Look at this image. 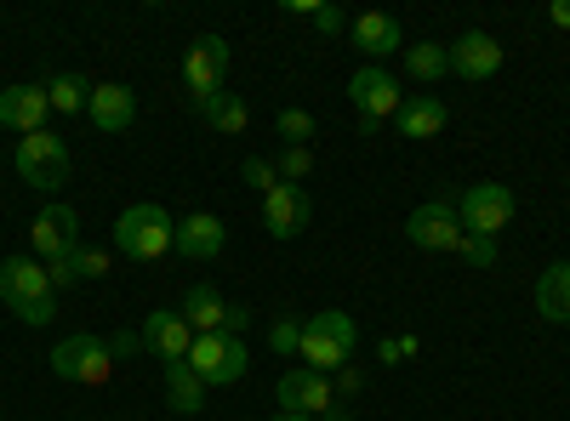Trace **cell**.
Masks as SVG:
<instances>
[{
    "label": "cell",
    "mask_w": 570,
    "mask_h": 421,
    "mask_svg": "<svg viewBox=\"0 0 570 421\" xmlns=\"http://www.w3.org/2000/svg\"><path fill=\"white\" fill-rule=\"evenodd\" d=\"M0 302H7L23 324H52L58 319L52 273H46L35 257H7L0 262Z\"/></svg>",
    "instance_id": "6da1fadb"
},
{
    "label": "cell",
    "mask_w": 570,
    "mask_h": 421,
    "mask_svg": "<svg viewBox=\"0 0 570 421\" xmlns=\"http://www.w3.org/2000/svg\"><path fill=\"white\" fill-rule=\"evenodd\" d=\"M354 342H360V324H354L343 308H325V313L303 319V348H297V359L325 377V370H343V364H348Z\"/></svg>",
    "instance_id": "7a4b0ae2"
},
{
    "label": "cell",
    "mask_w": 570,
    "mask_h": 421,
    "mask_svg": "<svg viewBox=\"0 0 570 421\" xmlns=\"http://www.w3.org/2000/svg\"><path fill=\"white\" fill-rule=\"evenodd\" d=\"M171 233H177L171 211L155 206V200H142V206H126V211H120V222H115V251L131 257V262H155V257L171 251Z\"/></svg>",
    "instance_id": "3957f363"
},
{
    "label": "cell",
    "mask_w": 570,
    "mask_h": 421,
    "mask_svg": "<svg viewBox=\"0 0 570 421\" xmlns=\"http://www.w3.org/2000/svg\"><path fill=\"white\" fill-rule=\"evenodd\" d=\"M348 103L360 109V131L376 137V126H383L389 114H400L405 91H400V80H394L383 63H365V69H354V80H348Z\"/></svg>",
    "instance_id": "277c9868"
},
{
    "label": "cell",
    "mask_w": 570,
    "mask_h": 421,
    "mask_svg": "<svg viewBox=\"0 0 570 421\" xmlns=\"http://www.w3.org/2000/svg\"><path fill=\"white\" fill-rule=\"evenodd\" d=\"M12 166H18V177L29 182V189H46V194L69 182V149H63V137H52V131H29V137H18Z\"/></svg>",
    "instance_id": "5b68a950"
},
{
    "label": "cell",
    "mask_w": 570,
    "mask_h": 421,
    "mask_svg": "<svg viewBox=\"0 0 570 421\" xmlns=\"http://www.w3.org/2000/svg\"><path fill=\"white\" fill-rule=\"evenodd\" d=\"M52 370L63 382H80V388H104L109 382V370H115V353L109 342H98L91 331H75L52 348Z\"/></svg>",
    "instance_id": "8992f818"
},
{
    "label": "cell",
    "mask_w": 570,
    "mask_h": 421,
    "mask_svg": "<svg viewBox=\"0 0 570 421\" xmlns=\"http://www.w3.org/2000/svg\"><path fill=\"white\" fill-rule=\"evenodd\" d=\"M462 228L480 233V240H497V233L513 222V189H502V182H473V189L462 194L456 206Z\"/></svg>",
    "instance_id": "52a82bcc"
},
{
    "label": "cell",
    "mask_w": 570,
    "mask_h": 421,
    "mask_svg": "<svg viewBox=\"0 0 570 421\" xmlns=\"http://www.w3.org/2000/svg\"><path fill=\"white\" fill-rule=\"evenodd\" d=\"M462 233H468V228H462V217H456L451 200H422V206L405 217V240L422 245V251H456Z\"/></svg>",
    "instance_id": "ba28073f"
},
{
    "label": "cell",
    "mask_w": 570,
    "mask_h": 421,
    "mask_svg": "<svg viewBox=\"0 0 570 421\" xmlns=\"http://www.w3.org/2000/svg\"><path fill=\"white\" fill-rule=\"evenodd\" d=\"M183 80H188V98H217L223 80H228V40L223 34H200L195 46L183 52Z\"/></svg>",
    "instance_id": "9c48e42d"
},
{
    "label": "cell",
    "mask_w": 570,
    "mask_h": 421,
    "mask_svg": "<svg viewBox=\"0 0 570 421\" xmlns=\"http://www.w3.org/2000/svg\"><path fill=\"white\" fill-rule=\"evenodd\" d=\"M274 393H279V410L285 415H314V421H325L331 410V377H320V370H308V364H297V370H285V377L274 382Z\"/></svg>",
    "instance_id": "30bf717a"
},
{
    "label": "cell",
    "mask_w": 570,
    "mask_h": 421,
    "mask_svg": "<svg viewBox=\"0 0 570 421\" xmlns=\"http://www.w3.org/2000/svg\"><path fill=\"white\" fill-rule=\"evenodd\" d=\"M29 245H35L46 262L75 257V251H80V217H75V206H46V211L35 217V228H29Z\"/></svg>",
    "instance_id": "8fae6325"
},
{
    "label": "cell",
    "mask_w": 570,
    "mask_h": 421,
    "mask_svg": "<svg viewBox=\"0 0 570 421\" xmlns=\"http://www.w3.org/2000/svg\"><path fill=\"white\" fill-rule=\"evenodd\" d=\"M445 52H451V74H462V80H491V74L502 69V46H497V34H485V29L456 34Z\"/></svg>",
    "instance_id": "7c38bea8"
},
{
    "label": "cell",
    "mask_w": 570,
    "mask_h": 421,
    "mask_svg": "<svg viewBox=\"0 0 570 421\" xmlns=\"http://www.w3.org/2000/svg\"><path fill=\"white\" fill-rule=\"evenodd\" d=\"M223 245H228V228H223V217H212V211L183 217L177 233H171V251L188 257V262H212V257H223Z\"/></svg>",
    "instance_id": "4fadbf2b"
},
{
    "label": "cell",
    "mask_w": 570,
    "mask_h": 421,
    "mask_svg": "<svg viewBox=\"0 0 570 421\" xmlns=\"http://www.w3.org/2000/svg\"><path fill=\"white\" fill-rule=\"evenodd\" d=\"M308 217H314V206H308L303 189H292V182H279V189L263 194V228L274 233V240H297V233L308 228Z\"/></svg>",
    "instance_id": "5bb4252c"
},
{
    "label": "cell",
    "mask_w": 570,
    "mask_h": 421,
    "mask_svg": "<svg viewBox=\"0 0 570 421\" xmlns=\"http://www.w3.org/2000/svg\"><path fill=\"white\" fill-rule=\"evenodd\" d=\"M46 114H52V98L46 86H7L0 91V126L7 131H46Z\"/></svg>",
    "instance_id": "9a60e30c"
},
{
    "label": "cell",
    "mask_w": 570,
    "mask_h": 421,
    "mask_svg": "<svg viewBox=\"0 0 570 421\" xmlns=\"http://www.w3.org/2000/svg\"><path fill=\"white\" fill-rule=\"evenodd\" d=\"M188 342H195V331H188V319L183 313H149L142 319V348H149L160 364H183L188 359Z\"/></svg>",
    "instance_id": "2e32d148"
},
{
    "label": "cell",
    "mask_w": 570,
    "mask_h": 421,
    "mask_svg": "<svg viewBox=\"0 0 570 421\" xmlns=\"http://www.w3.org/2000/svg\"><path fill=\"white\" fill-rule=\"evenodd\" d=\"M86 120L98 126V131H126V126L137 120V98H131V86H120V80H109V86H91Z\"/></svg>",
    "instance_id": "e0dca14e"
},
{
    "label": "cell",
    "mask_w": 570,
    "mask_h": 421,
    "mask_svg": "<svg viewBox=\"0 0 570 421\" xmlns=\"http://www.w3.org/2000/svg\"><path fill=\"white\" fill-rule=\"evenodd\" d=\"M348 29H354V46H360L371 63H383L389 52H405V34H400V23H394L389 12H365V18H354Z\"/></svg>",
    "instance_id": "ac0fdd59"
},
{
    "label": "cell",
    "mask_w": 570,
    "mask_h": 421,
    "mask_svg": "<svg viewBox=\"0 0 570 421\" xmlns=\"http://www.w3.org/2000/svg\"><path fill=\"white\" fill-rule=\"evenodd\" d=\"M394 120H400V137H411V143H428V137H440V131H445L451 114H445L440 98H405Z\"/></svg>",
    "instance_id": "d6986e66"
},
{
    "label": "cell",
    "mask_w": 570,
    "mask_h": 421,
    "mask_svg": "<svg viewBox=\"0 0 570 421\" xmlns=\"http://www.w3.org/2000/svg\"><path fill=\"white\" fill-rule=\"evenodd\" d=\"M223 313H228V302H223V291L217 285H188V297H183V319H188V331L195 337H206V331H223Z\"/></svg>",
    "instance_id": "ffe728a7"
},
{
    "label": "cell",
    "mask_w": 570,
    "mask_h": 421,
    "mask_svg": "<svg viewBox=\"0 0 570 421\" xmlns=\"http://www.w3.org/2000/svg\"><path fill=\"white\" fill-rule=\"evenodd\" d=\"M537 313L548 324H570V262H553L537 279Z\"/></svg>",
    "instance_id": "44dd1931"
},
{
    "label": "cell",
    "mask_w": 570,
    "mask_h": 421,
    "mask_svg": "<svg viewBox=\"0 0 570 421\" xmlns=\"http://www.w3.org/2000/svg\"><path fill=\"white\" fill-rule=\"evenodd\" d=\"M166 399H171L177 415H200L206 410V382L188 370V359L183 364H166Z\"/></svg>",
    "instance_id": "7402d4cb"
},
{
    "label": "cell",
    "mask_w": 570,
    "mask_h": 421,
    "mask_svg": "<svg viewBox=\"0 0 570 421\" xmlns=\"http://www.w3.org/2000/svg\"><path fill=\"white\" fill-rule=\"evenodd\" d=\"M195 109H200V114H206V120H212L223 137H240V131L252 126V109H246L240 98H234V91H217V98H200Z\"/></svg>",
    "instance_id": "603a6c76"
},
{
    "label": "cell",
    "mask_w": 570,
    "mask_h": 421,
    "mask_svg": "<svg viewBox=\"0 0 570 421\" xmlns=\"http://www.w3.org/2000/svg\"><path fill=\"white\" fill-rule=\"evenodd\" d=\"M405 74H411V80H440V74H451V52H445L440 40L405 46Z\"/></svg>",
    "instance_id": "cb8c5ba5"
},
{
    "label": "cell",
    "mask_w": 570,
    "mask_h": 421,
    "mask_svg": "<svg viewBox=\"0 0 570 421\" xmlns=\"http://www.w3.org/2000/svg\"><path fill=\"white\" fill-rule=\"evenodd\" d=\"M46 98H52L58 114H86V103H91V80H86V74H58L52 86H46Z\"/></svg>",
    "instance_id": "d4e9b609"
},
{
    "label": "cell",
    "mask_w": 570,
    "mask_h": 421,
    "mask_svg": "<svg viewBox=\"0 0 570 421\" xmlns=\"http://www.w3.org/2000/svg\"><path fill=\"white\" fill-rule=\"evenodd\" d=\"M223 348H228V337L223 331H206V337H195L188 342V370L212 388V377H217V364H223Z\"/></svg>",
    "instance_id": "484cf974"
},
{
    "label": "cell",
    "mask_w": 570,
    "mask_h": 421,
    "mask_svg": "<svg viewBox=\"0 0 570 421\" xmlns=\"http://www.w3.org/2000/svg\"><path fill=\"white\" fill-rule=\"evenodd\" d=\"M252 370V353H246V342L240 337H228V348H223V364H217V377H212V388H234Z\"/></svg>",
    "instance_id": "4316f807"
},
{
    "label": "cell",
    "mask_w": 570,
    "mask_h": 421,
    "mask_svg": "<svg viewBox=\"0 0 570 421\" xmlns=\"http://www.w3.org/2000/svg\"><path fill=\"white\" fill-rule=\"evenodd\" d=\"M274 131L285 137V149H308V137H314V114H308V109H279Z\"/></svg>",
    "instance_id": "83f0119b"
},
{
    "label": "cell",
    "mask_w": 570,
    "mask_h": 421,
    "mask_svg": "<svg viewBox=\"0 0 570 421\" xmlns=\"http://www.w3.org/2000/svg\"><path fill=\"white\" fill-rule=\"evenodd\" d=\"M274 171H279V182H292V189H297V182L314 171V154H308V149H279Z\"/></svg>",
    "instance_id": "f1b7e54d"
},
{
    "label": "cell",
    "mask_w": 570,
    "mask_h": 421,
    "mask_svg": "<svg viewBox=\"0 0 570 421\" xmlns=\"http://www.w3.org/2000/svg\"><path fill=\"white\" fill-rule=\"evenodd\" d=\"M69 268H75V285H80V279H104V273H109V251L80 245V251L69 257Z\"/></svg>",
    "instance_id": "f546056e"
},
{
    "label": "cell",
    "mask_w": 570,
    "mask_h": 421,
    "mask_svg": "<svg viewBox=\"0 0 570 421\" xmlns=\"http://www.w3.org/2000/svg\"><path fill=\"white\" fill-rule=\"evenodd\" d=\"M456 257H462L468 268H497V240H480V233H462Z\"/></svg>",
    "instance_id": "4dcf8cb0"
},
{
    "label": "cell",
    "mask_w": 570,
    "mask_h": 421,
    "mask_svg": "<svg viewBox=\"0 0 570 421\" xmlns=\"http://www.w3.org/2000/svg\"><path fill=\"white\" fill-rule=\"evenodd\" d=\"M268 348H274L279 359L297 353V348H303V324H297V319H274V324H268Z\"/></svg>",
    "instance_id": "1f68e13d"
},
{
    "label": "cell",
    "mask_w": 570,
    "mask_h": 421,
    "mask_svg": "<svg viewBox=\"0 0 570 421\" xmlns=\"http://www.w3.org/2000/svg\"><path fill=\"white\" fill-rule=\"evenodd\" d=\"M240 182H246V189H263V194H268V189H279V171H274V160H257V154H252V160L240 166Z\"/></svg>",
    "instance_id": "d6a6232c"
},
{
    "label": "cell",
    "mask_w": 570,
    "mask_h": 421,
    "mask_svg": "<svg viewBox=\"0 0 570 421\" xmlns=\"http://www.w3.org/2000/svg\"><path fill=\"white\" fill-rule=\"evenodd\" d=\"M246 324H252V308H246V302H228V313H223V337H246Z\"/></svg>",
    "instance_id": "836d02e7"
},
{
    "label": "cell",
    "mask_w": 570,
    "mask_h": 421,
    "mask_svg": "<svg viewBox=\"0 0 570 421\" xmlns=\"http://www.w3.org/2000/svg\"><path fill=\"white\" fill-rule=\"evenodd\" d=\"M314 29H320V34H343V29H348V18H343L337 7H314Z\"/></svg>",
    "instance_id": "e575fe53"
},
{
    "label": "cell",
    "mask_w": 570,
    "mask_h": 421,
    "mask_svg": "<svg viewBox=\"0 0 570 421\" xmlns=\"http://www.w3.org/2000/svg\"><path fill=\"white\" fill-rule=\"evenodd\" d=\"M137 348H142V331H120V337L109 342V353H115V359H120V353H137Z\"/></svg>",
    "instance_id": "d590c367"
},
{
    "label": "cell",
    "mask_w": 570,
    "mask_h": 421,
    "mask_svg": "<svg viewBox=\"0 0 570 421\" xmlns=\"http://www.w3.org/2000/svg\"><path fill=\"white\" fill-rule=\"evenodd\" d=\"M548 23H553V29H570V0H553V7H548Z\"/></svg>",
    "instance_id": "8d00e7d4"
},
{
    "label": "cell",
    "mask_w": 570,
    "mask_h": 421,
    "mask_svg": "<svg viewBox=\"0 0 570 421\" xmlns=\"http://www.w3.org/2000/svg\"><path fill=\"white\" fill-rule=\"evenodd\" d=\"M274 421H314V415H285V410H279V415H274Z\"/></svg>",
    "instance_id": "74e56055"
}]
</instances>
